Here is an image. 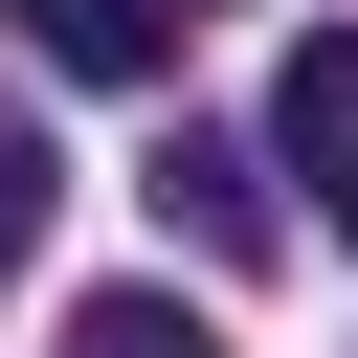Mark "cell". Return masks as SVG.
<instances>
[{
    "label": "cell",
    "mask_w": 358,
    "mask_h": 358,
    "mask_svg": "<svg viewBox=\"0 0 358 358\" xmlns=\"http://www.w3.org/2000/svg\"><path fill=\"white\" fill-rule=\"evenodd\" d=\"M0 22H22L45 67H90V90H157V67H179V0H0Z\"/></svg>",
    "instance_id": "2"
},
{
    "label": "cell",
    "mask_w": 358,
    "mask_h": 358,
    "mask_svg": "<svg viewBox=\"0 0 358 358\" xmlns=\"http://www.w3.org/2000/svg\"><path fill=\"white\" fill-rule=\"evenodd\" d=\"M45 201H67V157H45V134H22V112H0V268H22V246H45Z\"/></svg>",
    "instance_id": "5"
},
{
    "label": "cell",
    "mask_w": 358,
    "mask_h": 358,
    "mask_svg": "<svg viewBox=\"0 0 358 358\" xmlns=\"http://www.w3.org/2000/svg\"><path fill=\"white\" fill-rule=\"evenodd\" d=\"M67 358H224V336H201L179 291H90V313H67Z\"/></svg>",
    "instance_id": "4"
},
{
    "label": "cell",
    "mask_w": 358,
    "mask_h": 358,
    "mask_svg": "<svg viewBox=\"0 0 358 358\" xmlns=\"http://www.w3.org/2000/svg\"><path fill=\"white\" fill-rule=\"evenodd\" d=\"M268 179H291V157H224V134H179V157H157V201H179L201 246H268Z\"/></svg>",
    "instance_id": "3"
},
{
    "label": "cell",
    "mask_w": 358,
    "mask_h": 358,
    "mask_svg": "<svg viewBox=\"0 0 358 358\" xmlns=\"http://www.w3.org/2000/svg\"><path fill=\"white\" fill-rule=\"evenodd\" d=\"M268 157H291V201L358 246V22H313V45L268 67Z\"/></svg>",
    "instance_id": "1"
}]
</instances>
